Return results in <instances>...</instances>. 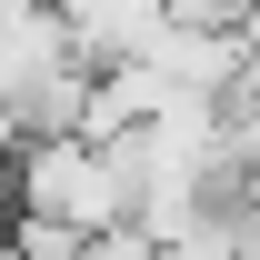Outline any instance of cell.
I'll return each mask as SVG.
<instances>
[{"label": "cell", "instance_id": "2", "mask_svg": "<svg viewBox=\"0 0 260 260\" xmlns=\"http://www.w3.org/2000/svg\"><path fill=\"white\" fill-rule=\"evenodd\" d=\"M80 260H160V240H150L140 220H120V230H90V240H80Z\"/></svg>", "mask_w": 260, "mask_h": 260}, {"label": "cell", "instance_id": "3", "mask_svg": "<svg viewBox=\"0 0 260 260\" xmlns=\"http://www.w3.org/2000/svg\"><path fill=\"white\" fill-rule=\"evenodd\" d=\"M250 230H260V190H250Z\"/></svg>", "mask_w": 260, "mask_h": 260}, {"label": "cell", "instance_id": "1", "mask_svg": "<svg viewBox=\"0 0 260 260\" xmlns=\"http://www.w3.org/2000/svg\"><path fill=\"white\" fill-rule=\"evenodd\" d=\"M10 220H60V230H120L140 220V170L130 140H20L10 150Z\"/></svg>", "mask_w": 260, "mask_h": 260}]
</instances>
